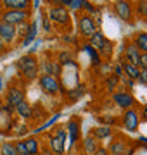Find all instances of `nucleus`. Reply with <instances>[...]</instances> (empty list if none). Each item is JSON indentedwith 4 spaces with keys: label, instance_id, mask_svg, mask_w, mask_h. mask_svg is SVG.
Wrapping results in <instances>:
<instances>
[{
    "label": "nucleus",
    "instance_id": "f257e3e1",
    "mask_svg": "<svg viewBox=\"0 0 147 155\" xmlns=\"http://www.w3.org/2000/svg\"><path fill=\"white\" fill-rule=\"evenodd\" d=\"M17 69L21 72V76L26 81H33L38 78V61L33 55H24L17 62Z\"/></svg>",
    "mask_w": 147,
    "mask_h": 155
},
{
    "label": "nucleus",
    "instance_id": "f03ea898",
    "mask_svg": "<svg viewBox=\"0 0 147 155\" xmlns=\"http://www.w3.org/2000/svg\"><path fill=\"white\" fill-rule=\"evenodd\" d=\"M38 84L42 91L47 95H57L61 91V83H59V79L56 76H52V74H42L38 78Z\"/></svg>",
    "mask_w": 147,
    "mask_h": 155
},
{
    "label": "nucleus",
    "instance_id": "7ed1b4c3",
    "mask_svg": "<svg viewBox=\"0 0 147 155\" xmlns=\"http://www.w3.org/2000/svg\"><path fill=\"white\" fill-rule=\"evenodd\" d=\"M78 31H80V35H81L83 38H92V36L97 33L95 21H94L88 14L80 16L78 17Z\"/></svg>",
    "mask_w": 147,
    "mask_h": 155
},
{
    "label": "nucleus",
    "instance_id": "20e7f679",
    "mask_svg": "<svg viewBox=\"0 0 147 155\" xmlns=\"http://www.w3.org/2000/svg\"><path fill=\"white\" fill-rule=\"evenodd\" d=\"M29 16H31V11H4L2 12V21L9 22L12 26H19V24L28 21Z\"/></svg>",
    "mask_w": 147,
    "mask_h": 155
},
{
    "label": "nucleus",
    "instance_id": "39448f33",
    "mask_svg": "<svg viewBox=\"0 0 147 155\" xmlns=\"http://www.w3.org/2000/svg\"><path fill=\"white\" fill-rule=\"evenodd\" d=\"M121 124L126 131H137L138 129V124H140V114L132 107L128 110H125L123 119H121Z\"/></svg>",
    "mask_w": 147,
    "mask_h": 155
},
{
    "label": "nucleus",
    "instance_id": "423d86ee",
    "mask_svg": "<svg viewBox=\"0 0 147 155\" xmlns=\"http://www.w3.org/2000/svg\"><path fill=\"white\" fill-rule=\"evenodd\" d=\"M23 100H26V91H24L23 88H19V86H11V88L7 90L5 93V104L7 107H11V109H14V107L19 104V102H23Z\"/></svg>",
    "mask_w": 147,
    "mask_h": 155
},
{
    "label": "nucleus",
    "instance_id": "0eeeda50",
    "mask_svg": "<svg viewBox=\"0 0 147 155\" xmlns=\"http://www.w3.org/2000/svg\"><path fill=\"white\" fill-rule=\"evenodd\" d=\"M90 43H92V47H94L95 50L102 52V55H109V54H111L113 45H111V41H109V40H106V36H104L101 31H97V33L92 36Z\"/></svg>",
    "mask_w": 147,
    "mask_h": 155
},
{
    "label": "nucleus",
    "instance_id": "6e6552de",
    "mask_svg": "<svg viewBox=\"0 0 147 155\" xmlns=\"http://www.w3.org/2000/svg\"><path fill=\"white\" fill-rule=\"evenodd\" d=\"M49 21L57 22V24H68L69 11L66 7H50L49 9Z\"/></svg>",
    "mask_w": 147,
    "mask_h": 155
},
{
    "label": "nucleus",
    "instance_id": "1a4fd4ad",
    "mask_svg": "<svg viewBox=\"0 0 147 155\" xmlns=\"http://www.w3.org/2000/svg\"><path fill=\"white\" fill-rule=\"evenodd\" d=\"M113 100H114V104H116L119 109H123V110L132 109V107H133V104H135L133 95L128 93V91H116V93L113 95Z\"/></svg>",
    "mask_w": 147,
    "mask_h": 155
},
{
    "label": "nucleus",
    "instance_id": "9d476101",
    "mask_svg": "<svg viewBox=\"0 0 147 155\" xmlns=\"http://www.w3.org/2000/svg\"><path fill=\"white\" fill-rule=\"evenodd\" d=\"M114 14H116L119 19L130 22L132 21V5H130V2H128V0H118V2L114 4Z\"/></svg>",
    "mask_w": 147,
    "mask_h": 155
},
{
    "label": "nucleus",
    "instance_id": "9b49d317",
    "mask_svg": "<svg viewBox=\"0 0 147 155\" xmlns=\"http://www.w3.org/2000/svg\"><path fill=\"white\" fill-rule=\"evenodd\" d=\"M16 36H17L16 26H12V24H9V22L0 21V38L4 40V43H5V45L14 43Z\"/></svg>",
    "mask_w": 147,
    "mask_h": 155
},
{
    "label": "nucleus",
    "instance_id": "f8f14e48",
    "mask_svg": "<svg viewBox=\"0 0 147 155\" xmlns=\"http://www.w3.org/2000/svg\"><path fill=\"white\" fill-rule=\"evenodd\" d=\"M47 147L54 155H64V150H66V143L62 141L56 133L49 134V141H47Z\"/></svg>",
    "mask_w": 147,
    "mask_h": 155
},
{
    "label": "nucleus",
    "instance_id": "ddd939ff",
    "mask_svg": "<svg viewBox=\"0 0 147 155\" xmlns=\"http://www.w3.org/2000/svg\"><path fill=\"white\" fill-rule=\"evenodd\" d=\"M5 11H31V0H2Z\"/></svg>",
    "mask_w": 147,
    "mask_h": 155
},
{
    "label": "nucleus",
    "instance_id": "4468645a",
    "mask_svg": "<svg viewBox=\"0 0 147 155\" xmlns=\"http://www.w3.org/2000/svg\"><path fill=\"white\" fill-rule=\"evenodd\" d=\"M66 131H68V140L69 143L74 145L80 138V119L78 117H73L69 119V122L66 124Z\"/></svg>",
    "mask_w": 147,
    "mask_h": 155
},
{
    "label": "nucleus",
    "instance_id": "2eb2a0df",
    "mask_svg": "<svg viewBox=\"0 0 147 155\" xmlns=\"http://www.w3.org/2000/svg\"><path fill=\"white\" fill-rule=\"evenodd\" d=\"M125 59H126L128 64L138 66V61H140V50L137 48L133 43H126V47H125Z\"/></svg>",
    "mask_w": 147,
    "mask_h": 155
},
{
    "label": "nucleus",
    "instance_id": "dca6fc26",
    "mask_svg": "<svg viewBox=\"0 0 147 155\" xmlns=\"http://www.w3.org/2000/svg\"><path fill=\"white\" fill-rule=\"evenodd\" d=\"M128 148H130V147H128V141L121 138V140H114V141H111L108 152L109 153H113V155H125Z\"/></svg>",
    "mask_w": 147,
    "mask_h": 155
},
{
    "label": "nucleus",
    "instance_id": "f3484780",
    "mask_svg": "<svg viewBox=\"0 0 147 155\" xmlns=\"http://www.w3.org/2000/svg\"><path fill=\"white\" fill-rule=\"evenodd\" d=\"M14 110L17 112V116L21 117L23 121H28V119H31V117H33V109H31V105H29L28 100L19 102V104L14 107Z\"/></svg>",
    "mask_w": 147,
    "mask_h": 155
},
{
    "label": "nucleus",
    "instance_id": "a211bd4d",
    "mask_svg": "<svg viewBox=\"0 0 147 155\" xmlns=\"http://www.w3.org/2000/svg\"><path fill=\"white\" fill-rule=\"evenodd\" d=\"M43 74H52V76L59 78L61 76V62H56V61H47L43 62Z\"/></svg>",
    "mask_w": 147,
    "mask_h": 155
},
{
    "label": "nucleus",
    "instance_id": "6ab92c4d",
    "mask_svg": "<svg viewBox=\"0 0 147 155\" xmlns=\"http://www.w3.org/2000/svg\"><path fill=\"white\" fill-rule=\"evenodd\" d=\"M99 147H101V145H99V140L94 138L92 134H88V136L83 140V150H85V155H94Z\"/></svg>",
    "mask_w": 147,
    "mask_h": 155
},
{
    "label": "nucleus",
    "instance_id": "aec40b11",
    "mask_svg": "<svg viewBox=\"0 0 147 155\" xmlns=\"http://www.w3.org/2000/svg\"><path fill=\"white\" fill-rule=\"evenodd\" d=\"M123 66V72H125V76H128L130 79H138V76H140V67L138 66H133V64H128V62H123L121 64Z\"/></svg>",
    "mask_w": 147,
    "mask_h": 155
},
{
    "label": "nucleus",
    "instance_id": "412c9836",
    "mask_svg": "<svg viewBox=\"0 0 147 155\" xmlns=\"http://www.w3.org/2000/svg\"><path fill=\"white\" fill-rule=\"evenodd\" d=\"M90 134L97 140H104L113 134V129H111V126H99V127H94L90 131Z\"/></svg>",
    "mask_w": 147,
    "mask_h": 155
},
{
    "label": "nucleus",
    "instance_id": "4be33fe9",
    "mask_svg": "<svg viewBox=\"0 0 147 155\" xmlns=\"http://www.w3.org/2000/svg\"><path fill=\"white\" fill-rule=\"evenodd\" d=\"M26 143V148H28V155H38L40 153V140L35 138V136H29V138L24 140Z\"/></svg>",
    "mask_w": 147,
    "mask_h": 155
},
{
    "label": "nucleus",
    "instance_id": "5701e85b",
    "mask_svg": "<svg viewBox=\"0 0 147 155\" xmlns=\"http://www.w3.org/2000/svg\"><path fill=\"white\" fill-rule=\"evenodd\" d=\"M133 45L140 50V54H142V52H147V33H138V35H137Z\"/></svg>",
    "mask_w": 147,
    "mask_h": 155
},
{
    "label": "nucleus",
    "instance_id": "b1692460",
    "mask_svg": "<svg viewBox=\"0 0 147 155\" xmlns=\"http://www.w3.org/2000/svg\"><path fill=\"white\" fill-rule=\"evenodd\" d=\"M0 155H17L14 141H4L0 145Z\"/></svg>",
    "mask_w": 147,
    "mask_h": 155
},
{
    "label": "nucleus",
    "instance_id": "393cba45",
    "mask_svg": "<svg viewBox=\"0 0 147 155\" xmlns=\"http://www.w3.org/2000/svg\"><path fill=\"white\" fill-rule=\"evenodd\" d=\"M14 147H16L17 155H28V148H26V143H24V138H19L14 141Z\"/></svg>",
    "mask_w": 147,
    "mask_h": 155
},
{
    "label": "nucleus",
    "instance_id": "a878e982",
    "mask_svg": "<svg viewBox=\"0 0 147 155\" xmlns=\"http://www.w3.org/2000/svg\"><path fill=\"white\" fill-rule=\"evenodd\" d=\"M137 14L142 17H147V2L145 0H138L137 2Z\"/></svg>",
    "mask_w": 147,
    "mask_h": 155
},
{
    "label": "nucleus",
    "instance_id": "bb28decb",
    "mask_svg": "<svg viewBox=\"0 0 147 155\" xmlns=\"http://www.w3.org/2000/svg\"><path fill=\"white\" fill-rule=\"evenodd\" d=\"M29 26L31 24H28V22H23V24H19V28L16 26V31H17V35H21V36H28V33H29Z\"/></svg>",
    "mask_w": 147,
    "mask_h": 155
},
{
    "label": "nucleus",
    "instance_id": "cd10ccee",
    "mask_svg": "<svg viewBox=\"0 0 147 155\" xmlns=\"http://www.w3.org/2000/svg\"><path fill=\"white\" fill-rule=\"evenodd\" d=\"M118 83H119V79L116 76H109L108 79H106V84H108V90L109 91H113L116 86H118Z\"/></svg>",
    "mask_w": 147,
    "mask_h": 155
},
{
    "label": "nucleus",
    "instance_id": "c85d7f7f",
    "mask_svg": "<svg viewBox=\"0 0 147 155\" xmlns=\"http://www.w3.org/2000/svg\"><path fill=\"white\" fill-rule=\"evenodd\" d=\"M54 133H56L57 136H59V138H61L62 141H64V143L68 141V131H66V127H64V126H59V127H56V131H54Z\"/></svg>",
    "mask_w": 147,
    "mask_h": 155
},
{
    "label": "nucleus",
    "instance_id": "c756f323",
    "mask_svg": "<svg viewBox=\"0 0 147 155\" xmlns=\"http://www.w3.org/2000/svg\"><path fill=\"white\" fill-rule=\"evenodd\" d=\"M138 67H140V71H147V52H142V54H140Z\"/></svg>",
    "mask_w": 147,
    "mask_h": 155
},
{
    "label": "nucleus",
    "instance_id": "7c9ffc66",
    "mask_svg": "<svg viewBox=\"0 0 147 155\" xmlns=\"http://www.w3.org/2000/svg\"><path fill=\"white\" fill-rule=\"evenodd\" d=\"M71 0H49V4L52 7H68Z\"/></svg>",
    "mask_w": 147,
    "mask_h": 155
},
{
    "label": "nucleus",
    "instance_id": "2f4dec72",
    "mask_svg": "<svg viewBox=\"0 0 147 155\" xmlns=\"http://www.w3.org/2000/svg\"><path fill=\"white\" fill-rule=\"evenodd\" d=\"M123 74H125V72H123V66H121V64H116V66H114V76L121 78Z\"/></svg>",
    "mask_w": 147,
    "mask_h": 155
},
{
    "label": "nucleus",
    "instance_id": "473e14b6",
    "mask_svg": "<svg viewBox=\"0 0 147 155\" xmlns=\"http://www.w3.org/2000/svg\"><path fill=\"white\" fill-rule=\"evenodd\" d=\"M59 57H61V64H64V62H71V54H69V52H62Z\"/></svg>",
    "mask_w": 147,
    "mask_h": 155
},
{
    "label": "nucleus",
    "instance_id": "72a5a7b5",
    "mask_svg": "<svg viewBox=\"0 0 147 155\" xmlns=\"http://www.w3.org/2000/svg\"><path fill=\"white\" fill-rule=\"evenodd\" d=\"M138 81H140L144 86H147V71H140V76H138Z\"/></svg>",
    "mask_w": 147,
    "mask_h": 155
},
{
    "label": "nucleus",
    "instance_id": "f704fd0d",
    "mask_svg": "<svg viewBox=\"0 0 147 155\" xmlns=\"http://www.w3.org/2000/svg\"><path fill=\"white\" fill-rule=\"evenodd\" d=\"M80 95H81V90H80V88H76L74 91H71V102H74V100L78 98Z\"/></svg>",
    "mask_w": 147,
    "mask_h": 155
},
{
    "label": "nucleus",
    "instance_id": "c9c22d12",
    "mask_svg": "<svg viewBox=\"0 0 147 155\" xmlns=\"http://www.w3.org/2000/svg\"><path fill=\"white\" fill-rule=\"evenodd\" d=\"M109 152H108V148H104V147H99V148H97V152L94 155H108Z\"/></svg>",
    "mask_w": 147,
    "mask_h": 155
},
{
    "label": "nucleus",
    "instance_id": "e433bc0d",
    "mask_svg": "<svg viewBox=\"0 0 147 155\" xmlns=\"http://www.w3.org/2000/svg\"><path fill=\"white\" fill-rule=\"evenodd\" d=\"M38 155H54V153L49 150V147H43V148H42V153H38Z\"/></svg>",
    "mask_w": 147,
    "mask_h": 155
},
{
    "label": "nucleus",
    "instance_id": "4c0bfd02",
    "mask_svg": "<svg viewBox=\"0 0 147 155\" xmlns=\"http://www.w3.org/2000/svg\"><path fill=\"white\" fill-rule=\"evenodd\" d=\"M5 48H7V47H5V43H4V40L0 38V54H4V52H5Z\"/></svg>",
    "mask_w": 147,
    "mask_h": 155
},
{
    "label": "nucleus",
    "instance_id": "58836bf2",
    "mask_svg": "<svg viewBox=\"0 0 147 155\" xmlns=\"http://www.w3.org/2000/svg\"><path fill=\"white\" fill-rule=\"evenodd\" d=\"M142 117H144V119L147 121V105L142 107Z\"/></svg>",
    "mask_w": 147,
    "mask_h": 155
},
{
    "label": "nucleus",
    "instance_id": "ea45409f",
    "mask_svg": "<svg viewBox=\"0 0 147 155\" xmlns=\"http://www.w3.org/2000/svg\"><path fill=\"white\" fill-rule=\"evenodd\" d=\"M140 141L142 143H147V138H140Z\"/></svg>",
    "mask_w": 147,
    "mask_h": 155
},
{
    "label": "nucleus",
    "instance_id": "a19ab883",
    "mask_svg": "<svg viewBox=\"0 0 147 155\" xmlns=\"http://www.w3.org/2000/svg\"><path fill=\"white\" fill-rule=\"evenodd\" d=\"M114 2H118V0H114Z\"/></svg>",
    "mask_w": 147,
    "mask_h": 155
},
{
    "label": "nucleus",
    "instance_id": "79ce46f5",
    "mask_svg": "<svg viewBox=\"0 0 147 155\" xmlns=\"http://www.w3.org/2000/svg\"><path fill=\"white\" fill-rule=\"evenodd\" d=\"M109 155H113V153H109Z\"/></svg>",
    "mask_w": 147,
    "mask_h": 155
},
{
    "label": "nucleus",
    "instance_id": "37998d69",
    "mask_svg": "<svg viewBox=\"0 0 147 155\" xmlns=\"http://www.w3.org/2000/svg\"><path fill=\"white\" fill-rule=\"evenodd\" d=\"M145 2H147V0H145Z\"/></svg>",
    "mask_w": 147,
    "mask_h": 155
}]
</instances>
